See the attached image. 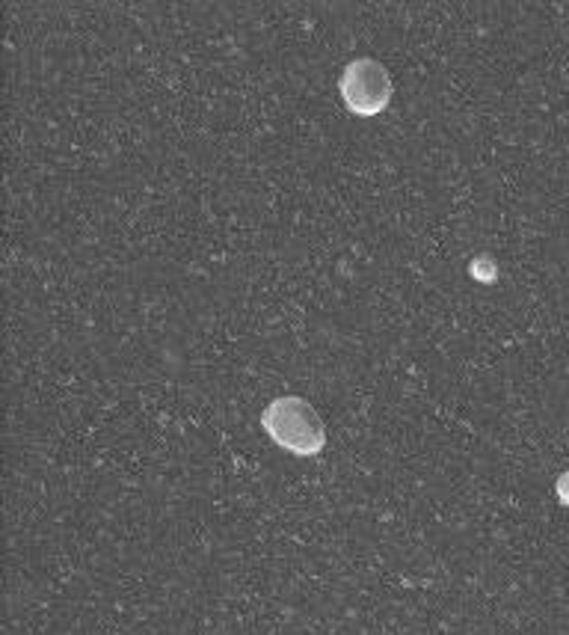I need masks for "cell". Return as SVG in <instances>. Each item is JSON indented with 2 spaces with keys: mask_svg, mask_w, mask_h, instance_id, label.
I'll return each mask as SVG.
<instances>
[{
  "mask_svg": "<svg viewBox=\"0 0 569 635\" xmlns=\"http://www.w3.org/2000/svg\"><path fill=\"white\" fill-rule=\"evenodd\" d=\"M262 428L271 434L279 449L297 454V458H312L321 454L326 445V425L312 401L299 395H279L262 413Z\"/></svg>",
  "mask_w": 569,
  "mask_h": 635,
  "instance_id": "1",
  "label": "cell"
},
{
  "mask_svg": "<svg viewBox=\"0 0 569 635\" xmlns=\"http://www.w3.org/2000/svg\"><path fill=\"white\" fill-rule=\"evenodd\" d=\"M338 89H342L344 107L353 116H377L383 113L388 102H392L395 84L388 68L374 57H359L353 63H347V68L342 72V81H338Z\"/></svg>",
  "mask_w": 569,
  "mask_h": 635,
  "instance_id": "2",
  "label": "cell"
},
{
  "mask_svg": "<svg viewBox=\"0 0 569 635\" xmlns=\"http://www.w3.org/2000/svg\"><path fill=\"white\" fill-rule=\"evenodd\" d=\"M468 273L475 276L477 282H495V276H498V267L493 264V259H486V255H481V259H475L472 264H468Z\"/></svg>",
  "mask_w": 569,
  "mask_h": 635,
  "instance_id": "3",
  "label": "cell"
},
{
  "mask_svg": "<svg viewBox=\"0 0 569 635\" xmlns=\"http://www.w3.org/2000/svg\"><path fill=\"white\" fill-rule=\"evenodd\" d=\"M555 493H557V499H561V505H566V508H569V470L557 475V481H555Z\"/></svg>",
  "mask_w": 569,
  "mask_h": 635,
  "instance_id": "4",
  "label": "cell"
}]
</instances>
